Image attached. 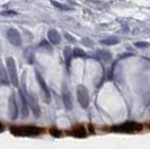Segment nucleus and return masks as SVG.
Returning a JSON list of instances; mask_svg holds the SVG:
<instances>
[{"label": "nucleus", "instance_id": "obj_11", "mask_svg": "<svg viewBox=\"0 0 150 149\" xmlns=\"http://www.w3.org/2000/svg\"><path fill=\"white\" fill-rule=\"evenodd\" d=\"M70 136H74L76 138H86L87 137V131L83 126H77L70 132Z\"/></svg>", "mask_w": 150, "mask_h": 149}, {"label": "nucleus", "instance_id": "obj_18", "mask_svg": "<svg viewBox=\"0 0 150 149\" xmlns=\"http://www.w3.org/2000/svg\"><path fill=\"white\" fill-rule=\"evenodd\" d=\"M134 45L137 48H140V49H142V48H149V43L148 42H137L134 43Z\"/></svg>", "mask_w": 150, "mask_h": 149}, {"label": "nucleus", "instance_id": "obj_9", "mask_svg": "<svg viewBox=\"0 0 150 149\" xmlns=\"http://www.w3.org/2000/svg\"><path fill=\"white\" fill-rule=\"evenodd\" d=\"M19 98H21V105H22V115L23 118H27L28 116V109H30V105H28V102H27V98H26V95L25 93L23 92V89H19Z\"/></svg>", "mask_w": 150, "mask_h": 149}, {"label": "nucleus", "instance_id": "obj_19", "mask_svg": "<svg viewBox=\"0 0 150 149\" xmlns=\"http://www.w3.org/2000/svg\"><path fill=\"white\" fill-rule=\"evenodd\" d=\"M51 134H52V136H54V137H60L61 132H60V131H58L57 129H52V130H51Z\"/></svg>", "mask_w": 150, "mask_h": 149}, {"label": "nucleus", "instance_id": "obj_6", "mask_svg": "<svg viewBox=\"0 0 150 149\" xmlns=\"http://www.w3.org/2000/svg\"><path fill=\"white\" fill-rule=\"evenodd\" d=\"M7 38L8 41L14 45V46H21L22 45V36L21 33L16 28H9L7 31Z\"/></svg>", "mask_w": 150, "mask_h": 149}, {"label": "nucleus", "instance_id": "obj_21", "mask_svg": "<svg viewBox=\"0 0 150 149\" xmlns=\"http://www.w3.org/2000/svg\"><path fill=\"white\" fill-rule=\"evenodd\" d=\"M149 128H150V126H149Z\"/></svg>", "mask_w": 150, "mask_h": 149}, {"label": "nucleus", "instance_id": "obj_15", "mask_svg": "<svg viewBox=\"0 0 150 149\" xmlns=\"http://www.w3.org/2000/svg\"><path fill=\"white\" fill-rule=\"evenodd\" d=\"M63 55H64V59L67 61V65L69 66L71 55H74V52H71V49H70L69 46H66V48H64V53H63Z\"/></svg>", "mask_w": 150, "mask_h": 149}, {"label": "nucleus", "instance_id": "obj_4", "mask_svg": "<svg viewBox=\"0 0 150 149\" xmlns=\"http://www.w3.org/2000/svg\"><path fill=\"white\" fill-rule=\"evenodd\" d=\"M77 97H78V102L81 105V107L87 109L89 105V94H88V90L85 86L79 85L77 87Z\"/></svg>", "mask_w": 150, "mask_h": 149}, {"label": "nucleus", "instance_id": "obj_5", "mask_svg": "<svg viewBox=\"0 0 150 149\" xmlns=\"http://www.w3.org/2000/svg\"><path fill=\"white\" fill-rule=\"evenodd\" d=\"M24 93H25V95H26L27 102H28V105H30V109L33 111L34 115H35L36 118H38V116L41 115V107H40V105H38V99L33 96L32 94L27 93V92H26V89H25V92H24Z\"/></svg>", "mask_w": 150, "mask_h": 149}, {"label": "nucleus", "instance_id": "obj_12", "mask_svg": "<svg viewBox=\"0 0 150 149\" xmlns=\"http://www.w3.org/2000/svg\"><path fill=\"white\" fill-rule=\"evenodd\" d=\"M47 37L50 40V42L52 44H59L61 41V35L60 33L57 30H50L47 32Z\"/></svg>", "mask_w": 150, "mask_h": 149}, {"label": "nucleus", "instance_id": "obj_2", "mask_svg": "<svg viewBox=\"0 0 150 149\" xmlns=\"http://www.w3.org/2000/svg\"><path fill=\"white\" fill-rule=\"evenodd\" d=\"M142 130V126L138 122L128 121L124 123H121L117 126H113L111 128V131L113 132H120V133H134Z\"/></svg>", "mask_w": 150, "mask_h": 149}, {"label": "nucleus", "instance_id": "obj_17", "mask_svg": "<svg viewBox=\"0 0 150 149\" xmlns=\"http://www.w3.org/2000/svg\"><path fill=\"white\" fill-rule=\"evenodd\" d=\"M99 57H100L103 60H110L111 58H112L111 53L108 52V51H100V53H99Z\"/></svg>", "mask_w": 150, "mask_h": 149}, {"label": "nucleus", "instance_id": "obj_1", "mask_svg": "<svg viewBox=\"0 0 150 149\" xmlns=\"http://www.w3.org/2000/svg\"><path fill=\"white\" fill-rule=\"evenodd\" d=\"M9 130L14 136L18 137H34L43 132V129L36 126H13Z\"/></svg>", "mask_w": 150, "mask_h": 149}, {"label": "nucleus", "instance_id": "obj_3", "mask_svg": "<svg viewBox=\"0 0 150 149\" xmlns=\"http://www.w3.org/2000/svg\"><path fill=\"white\" fill-rule=\"evenodd\" d=\"M7 62V72L9 74V79L11 84L17 87L18 86V82H19V79H18V74H17V68H16L15 65V60L13 58H7L6 60Z\"/></svg>", "mask_w": 150, "mask_h": 149}, {"label": "nucleus", "instance_id": "obj_7", "mask_svg": "<svg viewBox=\"0 0 150 149\" xmlns=\"http://www.w3.org/2000/svg\"><path fill=\"white\" fill-rule=\"evenodd\" d=\"M35 76L38 78V85H40V87L42 89V94H43V96L45 98V102L46 103H50V101H51V94H50V90H49V87H47L46 82H44V79L42 78V76L40 74L38 71H35Z\"/></svg>", "mask_w": 150, "mask_h": 149}, {"label": "nucleus", "instance_id": "obj_16", "mask_svg": "<svg viewBox=\"0 0 150 149\" xmlns=\"http://www.w3.org/2000/svg\"><path fill=\"white\" fill-rule=\"evenodd\" d=\"M72 52H74V55H72V57H75V58H79V57H80V58H83V57H86L85 51L81 50V49H78V48H76Z\"/></svg>", "mask_w": 150, "mask_h": 149}, {"label": "nucleus", "instance_id": "obj_14", "mask_svg": "<svg viewBox=\"0 0 150 149\" xmlns=\"http://www.w3.org/2000/svg\"><path fill=\"white\" fill-rule=\"evenodd\" d=\"M120 42V40L117 38V37L115 36H110L105 38V40H102L100 41V44H104V45H115L117 44Z\"/></svg>", "mask_w": 150, "mask_h": 149}, {"label": "nucleus", "instance_id": "obj_20", "mask_svg": "<svg viewBox=\"0 0 150 149\" xmlns=\"http://www.w3.org/2000/svg\"><path fill=\"white\" fill-rule=\"evenodd\" d=\"M54 6H58V7L60 8V9H63V10H67L68 8L67 7H64V6H62V5H60V4H58V2H52Z\"/></svg>", "mask_w": 150, "mask_h": 149}, {"label": "nucleus", "instance_id": "obj_8", "mask_svg": "<svg viewBox=\"0 0 150 149\" xmlns=\"http://www.w3.org/2000/svg\"><path fill=\"white\" fill-rule=\"evenodd\" d=\"M8 113L11 120H16L18 118V106L16 102L15 95L11 94V96L9 97V102H8Z\"/></svg>", "mask_w": 150, "mask_h": 149}, {"label": "nucleus", "instance_id": "obj_13", "mask_svg": "<svg viewBox=\"0 0 150 149\" xmlns=\"http://www.w3.org/2000/svg\"><path fill=\"white\" fill-rule=\"evenodd\" d=\"M8 72L5 70V67L1 66V71H0V79H1V84L2 85H8L10 82V79H8Z\"/></svg>", "mask_w": 150, "mask_h": 149}, {"label": "nucleus", "instance_id": "obj_10", "mask_svg": "<svg viewBox=\"0 0 150 149\" xmlns=\"http://www.w3.org/2000/svg\"><path fill=\"white\" fill-rule=\"evenodd\" d=\"M62 99H63V103L67 110H71L72 109V99H71V94L68 89V87L63 84L62 86Z\"/></svg>", "mask_w": 150, "mask_h": 149}]
</instances>
